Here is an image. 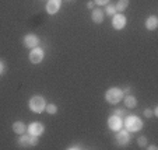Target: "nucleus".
<instances>
[{
  "mask_svg": "<svg viewBox=\"0 0 158 150\" xmlns=\"http://www.w3.org/2000/svg\"><path fill=\"white\" fill-rule=\"evenodd\" d=\"M116 140L120 146H126L130 142V132L127 129H119L116 135Z\"/></svg>",
  "mask_w": 158,
  "mask_h": 150,
  "instance_id": "nucleus-8",
  "label": "nucleus"
},
{
  "mask_svg": "<svg viewBox=\"0 0 158 150\" xmlns=\"http://www.w3.org/2000/svg\"><path fill=\"white\" fill-rule=\"evenodd\" d=\"M87 7H88V9H93L94 3H93V2H88V3H87Z\"/></svg>",
  "mask_w": 158,
  "mask_h": 150,
  "instance_id": "nucleus-27",
  "label": "nucleus"
},
{
  "mask_svg": "<svg viewBox=\"0 0 158 150\" xmlns=\"http://www.w3.org/2000/svg\"><path fill=\"white\" fill-rule=\"evenodd\" d=\"M60 6H62V0H48V3H46V13L51 15L56 14L60 10Z\"/></svg>",
  "mask_w": 158,
  "mask_h": 150,
  "instance_id": "nucleus-10",
  "label": "nucleus"
},
{
  "mask_svg": "<svg viewBox=\"0 0 158 150\" xmlns=\"http://www.w3.org/2000/svg\"><path fill=\"white\" fill-rule=\"evenodd\" d=\"M129 6V0H118V3L115 4L116 11H125V9Z\"/></svg>",
  "mask_w": 158,
  "mask_h": 150,
  "instance_id": "nucleus-16",
  "label": "nucleus"
},
{
  "mask_svg": "<svg viewBox=\"0 0 158 150\" xmlns=\"http://www.w3.org/2000/svg\"><path fill=\"white\" fill-rule=\"evenodd\" d=\"M114 114L118 115V117H120V118H123V117H125V109L119 108V109H116V111H114Z\"/></svg>",
  "mask_w": 158,
  "mask_h": 150,
  "instance_id": "nucleus-20",
  "label": "nucleus"
},
{
  "mask_svg": "<svg viewBox=\"0 0 158 150\" xmlns=\"http://www.w3.org/2000/svg\"><path fill=\"white\" fill-rule=\"evenodd\" d=\"M147 149H150V150H157V146H155V144H150V146H147Z\"/></svg>",
  "mask_w": 158,
  "mask_h": 150,
  "instance_id": "nucleus-26",
  "label": "nucleus"
},
{
  "mask_svg": "<svg viewBox=\"0 0 158 150\" xmlns=\"http://www.w3.org/2000/svg\"><path fill=\"white\" fill-rule=\"evenodd\" d=\"M18 144H20L21 147H32V144H31V135L23 133V135L18 138Z\"/></svg>",
  "mask_w": 158,
  "mask_h": 150,
  "instance_id": "nucleus-14",
  "label": "nucleus"
},
{
  "mask_svg": "<svg viewBox=\"0 0 158 150\" xmlns=\"http://www.w3.org/2000/svg\"><path fill=\"white\" fill-rule=\"evenodd\" d=\"M4 72V63L3 62H0V75Z\"/></svg>",
  "mask_w": 158,
  "mask_h": 150,
  "instance_id": "nucleus-25",
  "label": "nucleus"
},
{
  "mask_svg": "<svg viewBox=\"0 0 158 150\" xmlns=\"http://www.w3.org/2000/svg\"><path fill=\"white\" fill-rule=\"evenodd\" d=\"M105 100L109 104H118V102H120L123 100V91L118 87H110L105 93Z\"/></svg>",
  "mask_w": 158,
  "mask_h": 150,
  "instance_id": "nucleus-3",
  "label": "nucleus"
},
{
  "mask_svg": "<svg viewBox=\"0 0 158 150\" xmlns=\"http://www.w3.org/2000/svg\"><path fill=\"white\" fill-rule=\"evenodd\" d=\"M30 109L35 114H41L42 111H45V107H46V101L42 96H34L30 100Z\"/></svg>",
  "mask_w": 158,
  "mask_h": 150,
  "instance_id": "nucleus-2",
  "label": "nucleus"
},
{
  "mask_svg": "<svg viewBox=\"0 0 158 150\" xmlns=\"http://www.w3.org/2000/svg\"><path fill=\"white\" fill-rule=\"evenodd\" d=\"M129 91H130V87H126L125 91H123V94H125V93H129Z\"/></svg>",
  "mask_w": 158,
  "mask_h": 150,
  "instance_id": "nucleus-28",
  "label": "nucleus"
},
{
  "mask_svg": "<svg viewBox=\"0 0 158 150\" xmlns=\"http://www.w3.org/2000/svg\"><path fill=\"white\" fill-rule=\"evenodd\" d=\"M27 131H28V133L32 136H41L42 133H44L45 128L41 122H31L30 126L27 128Z\"/></svg>",
  "mask_w": 158,
  "mask_h": 150,
  "instance_id": "nucleus-7",
  "label": "nucleus"
},
{
  "mask_svg": "<svg viewBox=\"0 0 158 150\" xmlns=\"http://www.w3.org/2000/svg\"><path fill=\"white\" fill-rule=\"evenodd\" d=\"M95 3L98 4V6H105V4L109 3V0H95Z\"/></svg>",
  "mask_w": 158,
  "mask_h": 150,
  "instance_id": "nucleus-23",
  "label": "nucleus"
},
{
  "mask_svg": "<svg viewBox=\"0 0 158 150\" xmlns=\"http://www.w3.org/2000/svg\"><path fill=\"white\" fill-rule=\"evenodd\" d=\"M126 23H127V20H126V17L123 14H120V13H116L115 15H112V27L115 28V30H123V28L126 27Z\"/></svg>",
  "mask_w": 158,
  "mask_h": 150,
  "instance_id": "nucleus-6",
  "label": "nucleus"
},
{
  "mask_svg": "<svg viewBox=\"0 0 158 150\" xmlns=\"http://www.w3.org/2000/svg\"><path fill=\"white\" fill-rule=\"evenodd\" d=\"M104 17H105V14L101 9H95L91 13V20H93L95 24H101L102 21H104Z\"/></svg>",
  "mask_w": 158,
  "mask_h": 150,
  "instance_id": "nucleus-11",
  "label": "nucleus"
},
{
  "mask_svg": "<svg viewBox=\"0 0 158 150\" xmlns=\"http://www.w3.org/2000/svg\"><path fill=\"white\" fill-rule=\"evenodd\" d=\"M38 138H39V136H32V135H31V144H32V146H36V144L39 143Z\"/></svg>",
  "mask_w": 158,
  "mask_h": 150,
  "instance_id": "nucleus-21",
  "label": "nucleus"
},
{
  "mask_svg": "<svg viewBox=\"0 0 158 150\" xmlns=\"http://www.w3.org/2000/svg\"><path fill=\"white\" fill-rule=\"evenodd\" d=\"M45 109H46V112H48V114L53 115V114H56V112H57V105H55V104H46Z\"/></svg>",
  "mask_w": 158,
  "mask_h": 150,
  "instance_id": "nucleus-18",
  "label": "nucleus"
},
{
  "mask_svg": "<svg viewBox=\"0 0 158 150\" xmlns=\"http://www.w3.org/2000/svg\"><path fill=\"white\" fill-rule=\"evenodd\" d=\"M105 6H106V7H105V14H106V15H110V17H112V15L116 14V9H115L114 4L108 3V4H105Z\"/></svg>",
  "mask_w": 158,
  "mask_h": 150,
  "instance_id": "nucleus-17",
  "label": "nucleus"
},
{
  "mask_svg": "<svg viewBox=\"0 0 158 150\" xmlns=\"http://www.w3.org/2000/svg\"><path fill=\"white\" fill-rule=\"evenodd\" d=\"M137 144L141 147V149H146V147H147V138L140 136V138L137 139Z\"/></svg>",
  "mask_w": 158,
  "mask_h": 150,
  "instance_id": "nucleus-19",
  "label": "nucleus"
},
{
  "mask_svg": "<svg viewBox=\"0 0 158 150\" xmlns=\"http://www.w3.org/2000/svg\"><path fill=\"white\" fill-rule=\"evenodd\" d=\"M44 60V49L39 48V46H35V48L31 49L30 52V62L34 63V65H38Z\"/></svg>",
  "mask_w": 158,
  "mask_h": 150,
  "instance_id": "nucleus-5",
  "label": "nucleus"
},
{
  "mask_svg": "<svg viewBox=\"0 0 158 150\" xmlns=\"http://www.w3.org/2000/svg\"><path fill=\"white\" fill-rule=\"evenodd\" d=\"M144 115H146L147 118H151L152 115H154V112H152L150 108H147V109H144Z\"/></svg>",
  "mask_w": 158,
  "mask_h": 150,
  "instance_id": "nucleus-22",
  "label": "nucleus"
},
{
  "mask_svg": "<svg viewBox=\"0 0 158 150\" xmlns=\"http://www.w3.org/2000/svg\"><path fill=\"white\" fill-rule=\"evenodd\" d=\"M122 126H123V119L120 117H118V115L114 114L108 118V128H109L110 131L118 132L119 129H122Z\"/></svg>",
  "mask_w": 158,
  "mask_h": 150,
  "instance_id": "nucleus-4",
  "label": "nucleus"
},
{
  "mask_svg": "<svg viewBox=\"0 0 158 150\" xmlns=\"http://www.w3.org/2000/svg\"><path fill=\"white\" fill-rule=\"evenodd\" d=\"M157 27H158V18L155 15H150L146 20V28L148 31H154L157 30Z\"/></svg>",
  "mask_w": 158,
  "mask_h": 150,
  "instance_id": "nucleus-12",
  "label": "nucleus"
},
{
  "mask_svg": "<svg viewBox=\"0 0 158 150\" xmlns=\"http://www.w3.org/2000/svg\"><path fill=\"white\" fill-rule=\"evenodd\" d=\"M67 149H69V150H73V149H83V146H81V144H72V146H69Z\"/></svg>",
  "mask_w": 158,
  "mask_h": 150,
  "instance_id": "nucleus-24",
  "label": "nucleus"
},
{
  "mask_svg": "<svg viewBox=\"0 0 158 150\" xmlns=\"http://www.w3.org/2000/svg\"><path fill=\"white\" fill-rule=\"evenodd\" d=\"M125 105L127 107V108H134L136 105H137V100H136V97L133 96H126L125 97Z\"/></svg>",
  "mask_w": 158,
  "mask_h": 150,
  "instance_id": "nucleus-15",
  "label": "nucleus"
},
{
  "mask_svg": "<svg viewBox=\"0 0 158 150\" xmlns=\"http://www.w3.org/2000/svg\"><path fill=\"white\" fill-rule=\"evenodd\" d=\"M125 126L129 132H139V131L143 129V121L136 115H130V117L126 118Z\"/></svg>",
  "mask_w": 158,
  "mask_h": 150,
  "instance_id": "nucleus-1",
  "label": "nucleus"
},
{
  "mask_svg": "<svg viewBox=\"0 0 158 150\" xmlns=\"http://www.w3.org/2000/svg\"><path fill=\"white\" fill-rule=\"evenodd\" d=\"M39 45V38L35 35V34H27L24 36V46L25 48H35V46Z\"/></svg>",
  "mask_w": 158,
  "mask_h": 150,
  "instance_id": "nucleus-9",
  "label": "nucleus"
},
{
  "mask_svg": "<svg viewBox=\"0 0 158 150\" xmlns=\"http://www.w3.org/2000/svg\"><path fill=\"white\" fill-rule=\"evenodd\" d=\"M13 131H14L17 135H23V133L27 132V126H25L24 122H21V121H17V122L13 123Z\"/></svg>",
  "mask_w": 158,
  "mask_h": 150,
  "instance_id": "nucleus-13",
  "label": "nucleus"
}]
</instances>
